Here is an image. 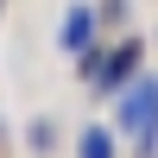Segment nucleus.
Returning a JSON list of instances; mask_svg holds the SVG:
<instances>
[{
  "label": "nucleus",
  "mask_w": 158,
  "mask_h": 158,
  "mask_svg": "<svg viewBox=\"0 0 158 158\" xmlns=\"http://www.w3.org/2000/svg\"><path fill=\"white\" fill-rule=\"evenodd\" d=\"M0 6H6V0H0Z\"/></svg>",
  "instance_id": "nucleus-6"
},
{
  "label": "nucleus",
  "mask_w": 158,
  "mask_h": 158,
  "mask_svg": "<svg viewBox=\"0 0 158 158\" xmlns=\"http://www.w3.org/2000/svg\"><path fill=\"white\" fill-rule=\"evenodd\" d=\"M25 146H32V152H51V146H57V127H51V120H32V127H25Z\"/></svg>",
  "instance_id": "nucleus-5"
},
{
  "label": "nucleus",
  "mask_w": 158,
  "mask_h": 158,
  "mask_svg": "<svg viewBox=\"0 0 158 158\" xmlns=\"http://www.w3.org/2000/svg\"><path fill=\"white\" fill-rule=\"evenodd\" d=\"M76 158H114V133L108 127H82L76 133Z\"/></svg>",
  "instance_id": "nucleus-4"
},
{
  "label": "nucleus",
  "mask_w": 158,
  "mask_h": 158,
  "mask_svg": "<svg viewBox=\"0 0 158 158\" xmlns=\"http://www.w3.org/2000/svg\"><path fill=\"white\" fill-rule=\"evenodd\" d=\"M120 127L133 133L139 158L158 152V76H133V82L120 89Z\"/></svg>",
  "instance_id": "nucleus-1"
},
{
  "label": "nucleus",
  "mask_w": 158,
  "mask_h": 158,
  "mask_svg": "<svg viewBox=\"0 0 158 158\" xmlns=\"http://www.w3.org/2000/svg\"><path fill=\"white\" fill-rule=\"evenodd\" d=\"M139 57H146V44H139V38H120L114 51H101V76H95V89H101V95H120V89L139 76Z\"/></svg>",
  "instance_id": "nucleus-2"
},
{
  "label": "nucleus",
  "mask_w": 158,
  "mask_h": 158,
  "mask_svg": "<svg viewBox=\"0 0 158 158\" xmlns=\"http://www.w3.org/2000/svg\"><path fill=\"white\" fill-rule=\"evenodd\" d=\"M95 32H101V13L89 6V0H76V6L63 13V32H57V44L70 51V57H82V51L95 44Z\"/></svg>",
  "instance_id": "nucleus-3"
}]
</instances>
